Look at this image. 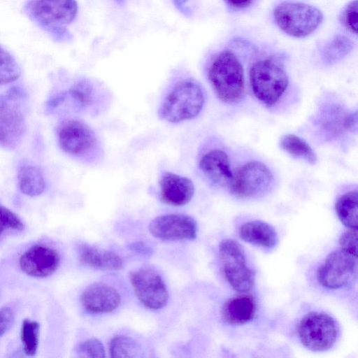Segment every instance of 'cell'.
Returning <instances> with one entry per match:
<instances>
[{"label":"cell","mask_w":358,"mask_h":358,"mask_svg":"<svg viewBox=\"0 0 358 358\" xmlns=\"http://www.w3.org/2000/svg\"><path fill=\"white\" fill-rule=\"evenodd\" d=\"M208 79L217 97L234 103L245 96L244 71L236 54L230 49L219 52L208 69Z\"/></svg>","instance_id":"1"},{"label":"cell","mask_w":358,"mask_h":358,"mask_svg":"<svg viewBox=\"0 0 358 358\" xmlns=\"http://www.w3.org/2000/svg\"><path fill=\"white\" fill-rule=\"evenodd\" d=\"M203 103L204 95L199 85L185 79L178 82L166 96L158 113L161 119L177 123L196 117Z\"/></svg>","instance_id":"2"},{"label":"cell","mask_w":358,"mask_h":358,"mask_svg":"<svg viewBox=\"0 0 358 358\" xmlns=\"http://www.w3.org/2000/svg\"><path fill=\"white\" fill-rule=\"evenodd\" d=\"M249 76L255 96L267 106L276 103L288 86L286 71L273 58L267 57L254 62Z\"/></svg>","instance_id":"3"},{"label":"cell","mask_w":358,"mask_h":358,"mask_svg":"<svg viewBox=\"0 0 358 358\" xmlns=\"http://www.w3.org/2000/svg\"><path fill=\"white\" fill-rule=\"evenodd\" d=\"M278 27L287 35L305 38L313 33L323 20V15L317 7L300 2L284 1L273 10Z\"/></svg>","instance_id":"4"},{"label":"cell","mask_w":358,"mask_h":358,"mask_svg":"<svg viewBox=\"0 0 358 358\" xmlns=\"http://www.w3.org/2000/svg\"><path fill=\"white\" fill-rule=\"evenodd\" d=\"M24 94L13 87L0 96V144L15 148L26 131Z\"/></svg>","instance_id":"5"},{"label":"cell","mask_w":358,"mask_h":358,"mask_svg":"<svg viewBox=\"0 0 358 358\" xmlns=\"http://www.w3.org/2000/svg\"><path fill=\"white\" fill-rule=\"evenodd\" d=\"M302 345L314 352L330 349L336 343L338 327L336 321L324 313L313 312L305 315L298 329Z\"/></svg>","instance_id":"6"},{"label":"cell","mask_w":358,"mask_h":358,"mask_svg":"<svg viewBox=\"0 0 358 358\" xmlns=\"http://www.w3.org/2000/svg\"><path fill=\"white\" fill-rule=\"evenodd\" d=\"M224 275L231 287L241 293L249 291L255 284V272L246 262L242 245L233 239H224L219 245Z\"/></svg>","instance_id":"7"},{"label":"cell","mask_w":358,"mask_h":358,"mask_svg":"<svg viewBox=\"0 0 358 358\" xmlns=\"http://www.w3.org/2000/svg\"><path fill=\"white\" fill-rule=\"evenodd\" d=\"M273 181L268 168L262 162L254 161L245 164L236 171L229 188L238 197H257L268 192Z\"/></svg>","instance_id":"8"},{"label":"cell","mask_w":358,"mask_h":358,"mask_svg":"<svg viewBox=\"0 0 358 358\" xmlns=\"http://www.w3.org/2000/svg\"><path fill=\"white\" fill-rule=\"evenodd\" d=\"M357 256L340 249L327 256L316 275L322 286L336 289L351 281L357 274Z\"/></svg>","instance_id":"9"},{"label":"cell","mask_w":358,"mask_h":358,"mask_svg":"<svg viewBox=\"0 0 358 358\" xmlns=\"http://www.w3.org/2000/svg\"><path fill=\"white\" fill-rule=\"evenodd\" d=\"M29 10L41 25L62 31L76 18L78 3L76 0H34Z\"/></svg>","instance_id":"10"},{"label":"cell","mask_w":358,"mask_h":358,"mask_svg":"<svg viewBox=\"0 0 358 358\" xmlns=\"http://www.w3.org/2000/svg\"><path fill=\"white\" fill-rule=\"evenodd\" d=\"M130 281L138 300L154 310L164 307L169 294L161 276L151 268H140L130 275Z\"/></svg>","instance_id":"11"},{"label":"cell","mask_w":358,"mask_h":358,"mask_svg":"<svg viewBox=\"0 0 358 358\" xmlns=\"http://www.w3.org/2000/svg\"><path fill=\"white\" fill-rule=\"evenodd\" d=\"M58 141L64 152L75 155L91 152L97 144L96 136L91 128L78 120H69L61 125Z\"/></svg>","instance_id":"12"},{"label":"cell","mask_w":358,"mask_h":358,"mask_svg":"<svg viewBox=\"0 0 358 358\" xmlns=\"http://www.w3.org/2000/svg\"><path fill=\"white\" fill-rule=\"evenodd\" d=\"M149 230L155 237L164 241L192 240L196 237L197 225L188 215L168 214L155 218Z\"/></svg>","instance_id":"13"},{"label":"cell","mask_w":358,"mask_h":358,"mask_svg":"<svg viewBox=\"0 0 358 358\" xmlns=\"http://www.w3.org/2000/svg\"><path fill=\"white\" fill-rule=\"evenodd\" d=\"M60 262L58 252L45 245H34L20 257L19 264L22 271L35 278H45L56 271Z\"/></svg>","instance_id":"14"},{"label":"cell","mask_w":358,"mask_h":358,"mask_svg":"<svg viewBox=\"0 0 358 358\" xmlns=\"http://www.w3.org/2000/svg\"><path fill=\"white\" fill-rule=\"evenodd\" d=\"M121 297L113 287L96 282L88 286L80 296L83 308L91 313H103L115 310L120 305Z\"/></svg>","instance_id":"15"},{"label":"cell","mask_w":358,"mask_h":358,"mask_svg":"<svg viewBox=\"0 0 358 358\" xmlns=\"http://www.w3.org/2000/svg\"><path fill=\"white\" fill-rule=\"evenodd\" d=\"M159 186L161 200L173 206L187 204L194 194V185L190 179L171 172L162 174Z\"/></svg>","instance_id":"16"},{"label":"cell","mask_w":358,"mask_h":358,"mask_svg":"<svg viewBox=\"0 0 358 358\" xmlns=\"http://www.w3.org/2000/svg\"><path fill=\"white\" fill-rule=\"evenodd\" d=\"M199 168L212 183L229 187L234 177L227 153L213 150L206 153L199 162Z\"/></svg>","instance_id":"17"},{"label":"cell","mask_w":358,"mask_h":358,"mask_svg":"<svg viewBox=\"0 0 358 358\" xmlns=\"http://www.w3.org/2000/svg\"><path fill=\"white\" fill-rule=\"evenodd\" d=\"M256 312V302L250 294H241L228 299L221 310L222 320L231 325H241L251 321Z\"/></svg>","instance_id":"18"},{"label":"cell","mask_w":358,"mask_h":358,"mask_svg":"<svg viewBox=\"0 0 358 358\" xmlns=\"http://www.w3.org/2000/svg\"><path fill=\"white\" fill-rule=\"evenodd\" d=\"M238 234L243 241L267 249L273 248L278 241L275 229L261 220L243 224L239 228Z\"/></svg>","instance_id":"19"},{"label":"cell","mask_w":358,"mask_h":358,"mask_svg":"<svg viewBox=\"0 0 358 358\" xmlns=\"http://www.w3.org/2000/svg\"><path fill=\"white\" fill-rule=\"evenodd\" d=\"M80 263L100 270L115 271L122 267L119 255L112 251H103L95 247L83 245L78 250Z\"/></svg>","instance_id":"20"},{"label":"cell","mask_w":358,"mask_h":358,"mask_svg":"<svg viewBox=\"0 0 358 358\" xmlns=\"http://www.w3.org/2000/svg\"><path fill=\"white\" fill-rule=\"evenodd\" d=\"M17 181L21 192L29 196H38L45 189L43 174L36 166H21L17 171Z\"/></svg>","instance_id":"21"},{"label":"cell","mask_w":358,"mask_h":358,"mask_svg":"<svg viewBox=\"0 0 358 358\" xmlns=\"http://www.w3.org/2000/svg\"><path fill=\"white\" fill-rule=\"evenodd\" d=\"M336 210L339 220L345 227L357 229V191H350L343 194L336 202Z\"/></svg>","instance_id":"22"},{"label":"cell","mask_w":358,"mask_h":358,"mask_svg":"<svg viewBox=\"0 0 358 358\" xmlns=\"http://www.w3.org/2000/svg\"><path fill=\"white\" fill-rule=\"evenodd\" d=\"M280 145L284 151L294 157L302 159L312 165L317 163V157L312 148L306 141L296 135L283 136L280 138Z\"/></svg>","instance_id":"23"},{"label":"cell","mask_w":358,"mask_h":358,"mask_svg":"<svg viewBox=\"0 0 358 358\" xmlns=\"http://www.w3.org/2000/svg\"><path fill=\"white\" fill-rule=\"evenodd\" d=\"M352 48V41L348 37L338 35L324 47L322 57L325 63L334 64L350 53Z\"/></svg>","instance_id":"24"},{"label":"cell","mask_w":358,"mask_h":358,"mask_svg":"<svg viewBox=\"0 0 358 358\" xmlns=\"http://www.w3.org/2000/svg\"><path fill=\"white\" fill-rule=\"evenodd\" d=\"M40 325L36 321L25 319L21 327V341L24 353L34 356L38 350Z\"/></svg>","instance_id":"25"},{"label":"cell","mask_w":358,"mask_h":358,"mask_svg":"<svg viewBox=\"0 0 358 358\" xmlns=\"http://www.w3.org/2000/svg\"><path fill=\"white\" fill-rule=\"evenodd\" d=\"M111 357H136L140 353V347L133 339L126 336H117L110 343Z\"/></svg>","instance_id":"26"},{"label":"cell","mask_w":358,"mask_h":358,"mask_svg":"<svg viewBox=\"0 0 358 358\" xmlns=\"http://www.w3.org/2000/svg\"><path fill=\"white\" fill-rule=\"evenodd\" d=\"M20 69L14 57L0 45V85L17 80Z\"/></svg>","instance_id":"27"},{"label":"cell","mask_w":358,"mask_h":358,"mask_svg":"<svg viewBox=\"0 0 358 358\" xmlns=\"http://www.w3.org/2000/svg\"><path fill=\"white\" fill-rule=\"evenodd\" d=\"M69 94L81 108H87L94 100V92L90 83L80 81L73 85Z\"/></svg>","instance_id":"28"},{"label":"cell","mask_w":358,"mask_h":358,"mask_svg":"<svg viewBox=\"0 0 358 358\" xmlns=\"http://www.w3.org/2000/svg\"><path fill=\"white\" fill-rule=\"evenodd\" d=\"M24 228L23 222L15 213L0 206V235L8 230L21 231Z\"/></svg>","instance_id":"29"},{"label":"cell","mask_w":358,"mask_h":358,"mask_svg":"<svg viewBox=\"0 0 358 358\" xmlns=\"http://www.w3.org/2000/svg\"><path fill=\"white\" fill-rule=\"evenodd\" d=\"M342 24L351 33H357L358 3L357 0L349 2L340 15Z\"/></svg>","instance_id":"30"},{"label":"cell","mask_w":358,"mask_h":358,"mask_svg":"<svg viewBox=\"0 0 358 358\" xmlns=\"http://www.w3.org/2000/svg\"><path fill=\"white\" fill-rule=\"evenodd\" d=\"M79 357L103 358L105 350L102 343L97 339H89L81 343L76 349Z\"/></svg>","instance_id":"31"},{"label":"cell","mask_w":358,"mask_h":358,"mask_svg":"<svg viewBox=\"0 0 358 358\" xmlns=\"http://www.w3.org/2000/svg\"><path fill=\"white\" fill-rule=\"evenodd\" d=\"M341 249L357 256V229H349L345 231L339 238Z\"/></svg>","instance_id":"32"},{"label":"cell","mask_w":358,"mask_h":358,"mask_svg":"<svg viewBox=\"0 0 358 358\" xmlns=\"http://www.w3.org/2000/svg\"><path fill=\"white\" fill-rule=\"evenodd\" d=\"M14 313L9 307L0 308V339L14 323Z\"/></svg>","instance_id":"33"},{"label":"cell","mask_w":358,"mask_h":358,"mask_svg":"<svg viewBox=\"0 0 358 358\" xmlns=\"http://www.w3.org/2000/svg\"><path fill=\"white\" fill-rule=\"evenodd\" d=\"M131 250L142 255H150L152 254V249L143 242H136L129 245Z\"/></svg>","instance_id":"34"},{"label":"cell","mask_w":358,"mask_h":358,"mask_svg":"<svg viewBox=\"0 0 358 358\" xmlns=\"http://www.w3.org/2000/svg\"><path fill=\"white\" fill-rule=\"evenodd\" d=\"M255 0H225L231 7L237 9H244L250 6Z\"/></svg>","instance_id":"35"},{"label":"cell","mask_w":358,"mask_h":358,"mask_svg":"<svg viewBox=\"0 0 358 358\" xmlns=\"http://www.w3.org/2000/svg\"><path fill=\"white\" fill-rule=\"evenodd\" d=\"M344 127L350 131H357V113L350 115L344 120Z\"/></svg>","instance_id":"36"},{"label":"cell","mask_w":358,"mask_h":358,"mask_svg":"<svg viewBox=\"0 0 358 358\" xmlns=\"http://www.w3.org/2000/svg\"><path fill=\"white\" fill-rule=\"evenodd\" d=\"M175 6L182 11H185V4L187 0H172Z\"/></svg>","instance_id":"37"},{"label":"cell","mask_w":358,"mask_h":358,"mask_svg":"<svg viewBox=\"0 0 358 358\" xmlns=\"http://www.w3.org/2000/svg\"><path fill=\"white\" fill-rule=\"evenodd\" d=\"M116 1H119V2H121V1H124V0H116Z\"/></svg>","instance_id":"38"}]
</instances>
